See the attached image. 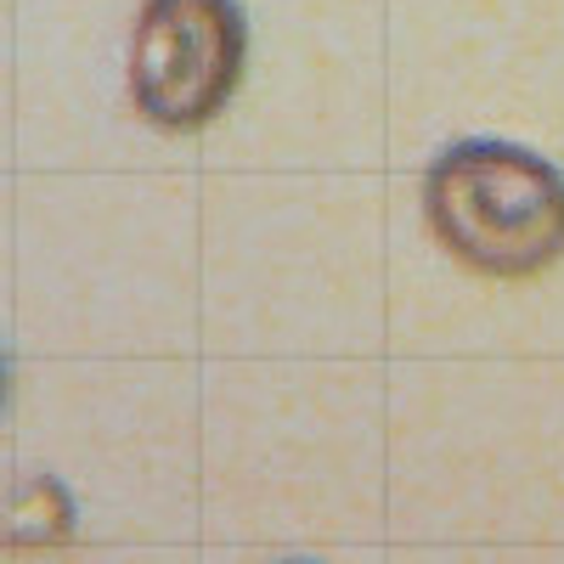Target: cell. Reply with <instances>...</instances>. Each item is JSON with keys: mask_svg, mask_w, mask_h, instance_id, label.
<instances>
[{"mask_svg": "<svg viewBox=\"0 0 564 564\" xmlns=\"http://www.w3.org/2000/svg\"><path fill=\"white\" fill-rule=\"evenodd\" d=\"M423 220L480 276H542L564 260V175L513 141H457L423 170Z\"/></svg>", "mask_w": 564, "mask_h": 564, "instance_id": "cell-1", "label": "cell"}, {"mask_svg": "<svg viewBox=\"0 0 564 564\" xmlns=\"http://www.w3.org/2000/svg\"><path fill=\"white\" fill-rule=\"evenodd\" d=\"M249 63L238 0H141L130 34V102L159 130L209 124Z\"/></svg>", "mask_w": 564, "mask_h": 564, "instance_id": "cell-2", "label": "cell"}, {"mask_svg": "<svg viewBox=\"0 0 564 564\" xmlns=\"http://www.w3.org/2000/svg\"><path fill=\"white\" fill-rule=\"evenodd\" d=\"M0 406H7V361H0Z\"/></svg>", "mask_w": 564, "mask_h": 564, "instance_id": "cell-4", "label": "cell"}, {"mask_svg": "<svg viewBox=\"0 0 564 564\" xmlns=\"http://www.w3.org/2000/svg\"><path fill=\"white\" fill-rule=\"evenodd\" d=\"M68 531H74V508L57 480H29L12 497V513H7L12 547H57Z\"/></svg>", "mask_w": 564, "mask_h": 564, "instance_id": "cell-3", "label": "cell"}]
</instances>
